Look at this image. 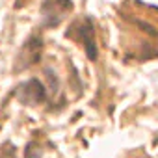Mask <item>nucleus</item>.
I'll list each match as a JSON object with an SVG mask.
<instances>
[{
	"label": "nucleus",
	"mask_w": 158,
	"mask_h": 158,
	"mask_svg": "<svg viewBox=\"0 0 158 158\" xmlns=\"http://www.w3.org/2000/svg\"><path fill=\"white\" fill-rule=\"evenodd\" d=\"M17 97L21 99V102L24 104H41L47 101V91L43 88V84L39 80H35V78H32V80L24 82L19 91H17Z\"/></svg>",
	"instance_id": "3"
},
{
	"label": "nucleus",
	"mask_w": 158,
	"mask_h": 158,
	"mask_svg": "<svg viewBox=\"0 0 158 158\" xmlns=\"http://www.w3.org/2000/svg\"><path fill=\"white\" fill-rule=\"evenodd\" d=\"M39 154H41V151L37 149V145L30 143L28 149H26V152H24V158H39Z\"/></svg>",
	"instance_id": "6"
},
{
	"label": "nucleus",
	"mask_w": 158,
	"mask_h": 158,
	"mask_svg": "<svg viewBox=\"0 0 158 158\" xmlns=\"http://www.w3.org/2000/svg\"><path fill=\"white\" fill-rule=\"evenodd\" d=\"M0 158H15V147L6 143L2 149H0Z\"/></svg>",
	"instance_id": "5"
},
{
	"label": "nucleus",
	"mask_w": 158,
	"mask_h": 158,
	"mask_svg": "<svg viewBox=\"0 0 158 158\" xmlns=\"http://www.w3.org/2000/svg\"><path fill=\"white\" fill-rule=\"evenodd\" d=\"M39 56H41V37L32 35V37L24 43V47H23V50H21V54H19V58H17L19 69H28V67H32L34 63H37Z\"/></svg>",
	"instance_id": "4"
},
{
	"label": "nucleus",
	"mask_w": 158,
	"mask_h": 158,
	"mask_svg": "<svg viewBox=\"0 0 158 158\" xmlns=\"http://www.w3.org/2000/svg\"><path fill=\"white\" fill-rule=\"evenodd\" d=\"M73 10L71 0H43L41 4V17H43V26L54 28L58 26Z\"/></svg>",
	"instance_id": "2"
},
{
	"label": "nucleus",
	"mask_w": 158,
	"mask_h": 158,
	"mask_svg": "<svg viewBox=\"0 0 158 158\" xmlns=\"http://www.w3.org/2000/svg\"><path fill=\"white\" fill-rule=\"evenodd\" d=\"M67 37H73L76 41L84 43V48L89 56V60L97 58V45H95V28L91 19H82V21H76L71 30L67 32Z\"/></svg>",
	"instance_id": "1"
}]
</instances>
